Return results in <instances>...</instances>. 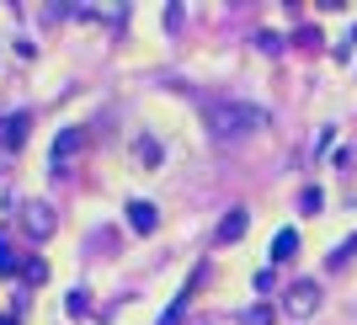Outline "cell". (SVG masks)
Listing matches in <instances>:
<instances>
[{
    "mask_svg": "<svg viewBox=\"0 0 357 325\" xmlns=\"http://www.w3.org/2000/svg\"><path fill=\"white\" fill-rule=\"evenodd\" d=\"M267 123H272L267 107L240 102V96H213V102H203V128H208L213 144H240V139H256Z\"/></svg>",
    "mask_w": 357,
    "mask_h": 325,
    "instance_id": "1",
    "label": "cell"
},
{
    "mask_svg": "<svg viewBox=\"0 0 357 325\" xmlns=\"http://www.w3.org/2000/svg\"><path fill=\"white\" fill-rule=\"evenodd\" d=\"M16 224H22L27 240H48L54 224H59V213H54V203H43V197H27V203L16 208Z\"/></svg>",
    "mask_w": 357,
    "mask_h": 325,
    "instance_id": "2",
    "label": "cell"
},
{
    "mask_svg": "<svg viewBox=\"0 0 357 325\" xmlns=\"http://www.w3.org/2000/svg\"><path fill=\"white\" fill-rule=\"evenodd\" d=\"M86 128H64L59 139H54V155H48V165H54V176H75V165H80V155H86Z\"/></svg>",
    "mask_w": 357,
    "mask_h": 325,
    "instance_id": "3",
    "label": "cell"
},
{
    "mask_svg": "<svg viewBox=\"0 0 357 325\" xmlns=\"http://www.w3.org/2000/svg\"><path fill=\"white\" fill-rule=\"evenodd\" d=\"M283 310L294 315V320H310V315L320 310V282H310V278H304V282H294V288L283 294Z\"/></svg>",
    "mask_w": 357,
    "mask_h": 325,
    "instance_id": "4",
    "label": "cell"
},
{
    "mask_svg": "<svg viewBox=\"0 0 357 325\" xmlns=\"http://www.w3.org/2000/svg\"><path fill=\"white\" fill-rule=\"evenodd\" d=\"M245 224H251V213H245V208H229L219 219V229H213V240H219V245H235V240L245 235Z\"/></svg>",
    "mask_w": 357,
    "mask_h": 325,
    "instance_id": "5",
    "label": "cell"
},
{
    "mask_svg": "<svg viewBox=\"0 0 357 325\" xmlns=\"http://www.w3.org/2000/svg\"><path fill=\"white\" fill-rule=\"evenodd\" d=\"M155 224H160V208L144 203V197H134V203H128V229H134V235H149Z\"/></svg>",
    "mask_w": 357,
    "mask_h": 325,
    "instance_id": "6",
    "label": "cell"
},
{
    "mask_svg": "<svg viewBox=\"0 0 357 325\" xmlns=\"http://www.w3.org/2000/svg\"><path fill=\"white\" fill-rule=\"evenodd\" d=\"M27 128H32V118H27V112L6 118V123H0V144H6V149H22V144H27Z\"/></svg>",
    "mask_w": 357,
    "mask_h": 325,
    "instance_id": "7",
    "label": "cell"
},
{
    "mask_svg": "<svg viewBox=\"0 0 357 325\" xmlns=\"http://www.w3.org/2000/svg\"><path fill=\"white\" fill-rule=\"evenodd\" d=\"M294 251H298V229H283L272 240V262H294Z\"/></svg>",
    "mask_w": 357,
    "mask_h": 325,
    "instance_id": "8",
    "label": "cell"
},
{
    "mask_svg": "<svg viewBox=\"0 0 357 325\" xmlns=\"http://www.w3.org/2000/svg\"><path fill=\"white\" fill-rule=\"evenodd\" d=\"M134 160L155 165V160H160V144H155V139H139V144H134Z\"/></svg>",
    "mask_w": 357,
    "mask_h": 325,
    "instance_id": "9",
    "label": "cell"
},
{
    "mask_svg": "<svg viewBox=\"0 0 357 325\" xmlns=\"http://www.w3.org/2000/svg\"><path fill=\"white\" fill-rule=\"evenodd\" d=\"M22 278H27V282H43V278H48V262H43V256H32V262H22Z\"/></svg>",
    "mask_w": 357,
    "mask_h": 325,
    "instance_id": "10",
    "label": "cell"
},
{
    "mask_svg": "<svg viewBox=\"0 0 357 325\" xmlns=\"http://www.w3.org/2000/svg\"><path fill=\"white\" fill-rule=\"evenodd\" d=\"M0 278H16V256H11V245H6V235H0Z\"/></svg>",
    "mask_w": 357,
    "mask_h": 325,
    "instance_id": "11",
    "label": "cell"
},
{
    "mask_svg": "<svg viewBox=\"0 0 357 325\" xmlns=\"http://www.w3.org/2000/svg\"><path fill=\"white\" fill-rule=\"evenodd\" d=\"M0 325H16V320H11V315H0Z\"/></svg>",
    "mask_w": 357,
    "mask_h": 325,
    "instance_id": "12",
    "label": "cell"
}]
</instances>
